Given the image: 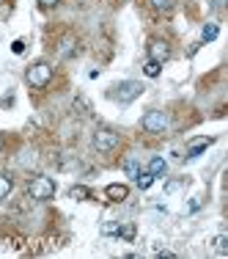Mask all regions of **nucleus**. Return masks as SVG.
I'll use <instances>...</instances> for the list:
<instances>
[{
  "label": "nucleus",
  "mask_w": 228,
  "mask_h": 259,
  "mask_svg": "<svg viewBox=\"0 0 228 259\" xmlns=\"http://www.w3.org/2000/svg\"><path fill=\"white\" fill-rule=\"evenodd\" d=\"M214 144V138H206V135H203V138H193L187 144V157H198L203 149H209V146Z\"/></svg>",
  "instance_id": "0eeeda50"
},
{
  "label": "nucleus",
  "mask_w": 228,
  "mask_h": 259,
  "mask_svg": "<svg viewBox=\"0 0 228 259\" xmlns=\"http://www.w3.org/2000/svg\"><path fill=\"white\" fill-rule=\"evenodd\" d=\"M151 6H154L157 11H162V14H168V11L176 6V0H151Z\"/></svg>",
  "instance_id": "f3484780"
},
{
  "label": "nucleus",
  "mask_w": 228,
  "mask_h": 259,
  "mask_svg": "<svg viewBox=\"0 0 228 259\" xmlns=\"http://www.w3.org/2000/svg\"><path fill=\"white\" fill-rule=\"evenodd\" d=\"M165 171H168V163H165L162 157H151V163H149V174L157 180V177H165Z\"/></svg>",
  "instance_id": "1a4fd4ad"
},
{
  "label": "nucleus",
  "mask_w": 228,
  "mask_h": 259,
  "mask_svg": "<svg viewBox=\"0 0 228 259\" xmlns=\"http://www.w3.org/2000/svg\"><path fill=\"white\" fill-rule=\"evenodd\" d=\"M154 254L157 256H165V259H176L174 251H168V248H159V245H154Z\"/></svg>",
  "instance_id": "aec40b11"
},
{
  "label": "nucleus",
  "mask_w": 228,
  "mask_h": 259,
  "mask_svg": "<svg viewBox=\"0 0 228 259\" xmlns=\"http://www.w3.org/2000/svg\"><path fill=\"white\" fill-rule=\"evenodd\" d=\"M212 251L217 256H225L228 254V234H217V237H212Z\"/></svg>",
  "instance_id": "9d476101"
},
{
  "label": "nucleus",
  "mask_w": 228,
  "mask_h": 259,
  "mask_svg": "<svg viewBox=\"0 0 228 259\" xmlns=\"http://www.w3.org/2000/svg\"><path fill=\"white\" fill-rule=\"evenodd\" d=\"M11 190H14V180H11L9 174H0V201L9 199Z\"/></svg>",
  "instance_id": "9b49d317"
},
{
  "label": "nucleus",
  "mask_w": 228,
  "mask_h": 259,
  "mask_svg": "<svg viewBox=\"0 0 228 259\" xmlns=\"http://www.w3.org/2000/svg\"><path fill=\"white\" fill-rule=\"evenodd\" d=\"M77 53V41L75 39H64L61 41V55H64V58H69V55H75Z\"/></svg>",
  "instance_id": "ddd939ff"
},
{
  "label": "nucleus",
  "mask_w": 228,
  "mask_h": 259,
  "mask_svg": "<svg viewBox=\"0 0 228 259\" xmlns=\"http://www.w3.org/2000/svg\"><path fill=\"white\" fill-rule=\"evenodd\" d=\"M116 234H119V237H124V240H135V224H124V226L119 224Z\"/></svg>",
  "instance_id": "2eb2a0df"
},
{
  "label": "nucleus",
  "mask_w": 228,
  "mask_h": 259,
  "mask_svg": "<svg viewBox=\"0 0 228 259\" xmlns=\"http://www.w3.org/2000/svg\"><path fill=\"white\" fill-rule=\"evenodd\" d=\"M159 66H162V64H157V61H146V66H143V72H146V77H157L159 75Z\"/></svg>",
  "instance_id": "a211bd4d"
},
{
  "label": "nucleus",
  "mask_w": 228,
  "mask_h": 259,
  "mask_svg": "<svg viewBox=\"0 0 228 259\" xmlns=\"http://www.w3.org/2000/svg\"><path fill=\"white\" fill-rule=\"evenodd\" d=\"M11 53H17V55H20V53H25V41H22V39H17L14 45H11Z\"/></svg>",
  "instance_id": "412c9836"
},
{
  "label": "nucleus",
  "mask_w": 228,
  "mask_h": 259,
  "mask_svg": "<svg viewBox=\"0 0 228 259\" xmlns=\"http://www.w3.org/2000/svg\"><path fill=\"white\" fill-rule=\"evenodd\" d=\"M69 196H72L75 201H85V199H91V190L85 188V185H75V188L69 190Z\"/></svg>",
  "instance_id": "f8f14e48"
},
{
  "label": "nucleus",
  "mask_w": 228,
  "mask_h": 259,
  "mask_svg": "<svg viewBox=\"0 0 228 259\" xmlns=\"http://www.w3.org/2000/svg\"><path fill=\"white\" fill-rule=\"evenodd\" d=\"M140 94H143V85H140L138 80H124V83H119L113 91V97L119 102H132V100H138Z\"/></svg>",
  "instance_id": "7ed1b4c3"
},
{
  "label": "nucleus",
  "mask_w": 228,
  "mask_h": 259,
  "mask_svg": "<svg viewBox=\"0 0 228 259\" xmlns=\"http://www.w3.org/2000/svg\"><path fill=\"white\" fill-rule=\"evenodd\" d=\"M217 33H220V30H217V25H214V22H209V25H203V41H214V39H217Z\"/></svg>",
  "instance_id": "dca6fc26"
},
{
  "label": "nucleus",
  "mask_w": 228,
  "mask_h": 259,
  "mask_svg": "<svg viewBox=\"0 0 228 259\" xmlns=\"http://www.w3.org/2000/svg\"><path fill=\"white\" fill-rule=\"evenodd\" d=\"M116 229H119V224H102V232L104 234H116Z\"/></svg>",
  "instance_id": "4be33fe9"
},
{
  "label": "nucleus",
  "mask_w": 228,
  "mask_h": 259,
  "mask_svg": "<svg viewBox=\"0 0 228 259\" xmlns=\"http://www.w3.org/2000/svg\"><path fill=\"white\" fill-rule=\"evenodd\" d=\"M41 9H52V6H58V0H39Z\"/></svg>",
  "instance_id": "5701e85b"
},
{
  "label": "nucleus",
  "mask_w": 228,
  "mask_h": 259,
  "mask_svg": "<svg viewBox=\"0 0 228 259\" xmlns=\"http://www.w3.org/2000/svg\"><path fill=\"white\" fill-rule=\"evenodd\" d=\"M28 193H30V199H36V201H50L55 196V182L50 177H36V180H30V185H28Z\"/></svg>",
  "instance_id": "f03ea898"
},
{
  "label": "nucleus",
  "mask_w": 228,
  "mask_h": 259,
  "mask_svg": "<svg viewBox=\"0 0 228 259\" xmlns=\"http://www.w3.org/2000/svg\"><path fill=\"white\" fill-rule=\"evenodd\" d=\"M143 130L151 135H159L168 130V116L162 113V110H149V113L143 116Z\"/></svg>",
  "instance_id": "20e7f679"
},
{
  "label": "nucleus",
  "mask_w": 228,
  "mask_h": 259,
  "mask_svg": "<svg viewBox=\"0 0 228 259\" xmlns=\"http://www.w3.org/2000/svg\"><path fill=\"white\" fill-rule=\"evenodd\" d=\"M25 80H28L30 89H44V85L52 80V66L44 64V61H39V64H33L25 72Z\"/></svg>",
  "instance_id": "f257e3e1"
},
{
  "label": "nucleus",
  "mask_w": 228,
  "mask_h": 259,
  "mask_svg": "<svg viewBox=\"0 0 228 259\" xmlns=\"http://www.w3.org/2000/svg\"><path fill=\"white\" fill-rule=\"evenodd\" d=\"M149 58L157 61V64H165V61L170 58V45L165 39H154L149 41Z\"/></svg>",
  "instance_id": "423d86ee"
},
{
  "label": "nucleus",
  "mask_w": 228,
  "mask_h": 259,
  "mask_svg": "<svg viewBox=\"0 0 228 259\" xmlns=\"http://www.w3.org/2000/svg\"><path fill=\"white\" fill-rule=\"evenodd\" d=\"M0 155H3V135H0Z\"/></svg>",
  "instance_id": "b1692460"
},
{
  "label": "nucleus",
  "mask_w": 228,
  "mask_h": 259,
  "mask_svg": "<svg viewBox=\"0 0 228 259\" xmlns=\"http://www.w3.org/2000/svg\"><path fill=\"white\" fill-rule=\"evenodd\" d=\"M116 146H119V133H113V130H96L94 133V149L96 152H113Z\"/></svg>",
  "instance_id": "39448f33"
},
{
  "label": "nucleus",
  "mask_w": 228,
  "mask_h": 259,
  "mask_svg": "<svg viewBox=\"0 0 228 259\" xmlns=\"http://www.w3.org/2000/svg\"><path fill=\"white\" fill-rule=\"evenodd\" d=\"M124 171H127L129 177H138V171H140L138 160H127V163H124Z\"/></svg>",
  "instance_id": "6ab92c4d"
},
{
  "label": "nucleus",
  "mask_w": 228,
  "mask_h": 259,
  "mask_svg": "<svg viewBox=\"0 0 228 259\" xmlns=\"http://www.w3.org/2000/svg\"><path fill=\"white\" fill-rule=\"evenodd\" d=\"M135 182H138V188H140V190H149V188H151V182H154V177L149 174V171H146V174H143V171H138Z\"/></svg>",
  "instance_id": "4468645a"
},
{
  "label": "nucleus",
  "mask_w": 228,
  "mask_h": 259,
  "mask_svg": "<svg viewBox=\"0 0 228 259\" xmlns=\"http://www.w3.org/2000/svg\"><path fill=\"white\" fill-rule=\"evenodd\" d=\"M104 196H107L110 201H124L129 196V188H127V185H121V182H113V185L104 188Z\"/></svg>",
  "instance_id": "6e6552de"
}]
</instances>
